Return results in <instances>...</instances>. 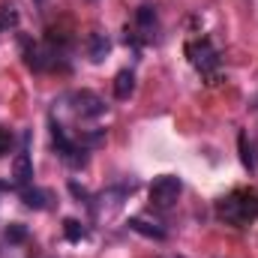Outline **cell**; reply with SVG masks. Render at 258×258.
<instances>
[{
    "label": "cell",
    "instance_id": "6da1fadb",
    "mask_svg": "<svg viewBox=\"0 0 258 258\" xmlns=\"http://www.w3.org/2000/svg\"><path fill=\"white\" fill-rule=\"evenodd\" d=\"M216 213H219V219H225L228 225H237V228L255 222L258 219V189L249 186V189L228 192L225 198L216 201Z\"/></svg>",
    "mask_w": 258,
    "mask_h": 258
},
{
    "label": "cell",
    "instance_id": "7a4b0ae2",
    "mask_svg": "<svg viewBox=\"0 0 258 258\" xmlns=\"http://www.w3.org/2000/svg\"><path fill=\"white\" fill-rule=\"evenodd\" d=\"M180 192H183L180 177H174V174H159V177L150 183V204H153L156 210H168V207H174V201L180 198Z\"/></svg>",
    "mask_w": 258,
    "mask_h": 258
},
{
    "label": "cell",
    "instance_id": "3957f363",
    "mask_svg": "<svg viewBox=\"0 0 258 258\" xmlns=\"http://www.w3.org/2000/svg\"><path fill=\"white\" fill-rule=\"evenodd\" d=\"M186 54H189V63H192L201 75L213 78V72H216V66H219V54H216V48H213L207 39L186 42Z\"/></svg>",
    "mask_w": 258,
    "mask_h": 258
},
{
    "label": "cell",
    "instance_id": "277c9868",
    "mask_svg": "<svg viewBox=\"0 0 258 258\" xmlns=\"http://www.w3.org/2000/svg\"><path fill=\"white\" fill-rule=\"evenodd\" d=\"M69 102H72V111H75L81 120H93V117H102V114L108 111L105 99L96 96L93 90H75V93L69 96Z\"/></svg>",
    "mask_w": 258,
    "mask_h": 258
},
{
    "label": "cell",
    "instance_id": "5b68a950",
    "mask_svg": "<svg viewBox=\"0 0 258 258\" xmlns=\"http://www.w3.org/2000/svg\"><path fill=\"white\" fill-rule=\"evenodd\" d=\"M21 48H24V63L33 72H45V69L54 66V57H57L54 48H45L39 42H30V39H21Z\"/></svg>",
    "mask_w": 258,
    "mask_h": 258
},
{
    "label": "cell",
    "instance_id": "8992f818",
    "mask_svg": "<svg viewBox=\"0 0 258 258\" xmlns=\"http://www.w3.org/2000/svg\"><path fill=\"white\" fill-rule=\"evenodd\" d=\"M135 33L144 42L156 39V33H159V15H156L153 6H138V12H135Z\"/></svg>",
    "mask_w": 258,
    "mask_h": 258
},
{
    "label": "cell",
    "instance_id": "52a82bcc",
    "mask_svg": "<svg viewBox=\"0 0 258 258\" xmlns=\"http://www.w3.org/2000/svg\"><path fill=\"white\" fill-rule=\"evenodd\" d=\"M30 180H33V162H30V153L21 150L12 159V183L15 189H21V186H30Z\"/></svg>",
    "mask_w": 258,
    "mask_h": 258
},
{
    "label": "cell",
    "instance_id": "ba28073f",
    "mask_svg": "<svg viewBox=\"0 0 258 258\" xmlns=\"http://www.w3.org/2000/svg\"><path fill=\"white\" fill-rule=\"evenodd\" d=\"M108 51H111V39H108L102 30H93V33L87 36V57H90L93 63H102V60L108 57Z\"/></svg>",
    "mask_w": 258,
    "mask_h": 258
},
{
    "label": "cell",
    "instance_id": "9c48e42d",
    "mask_svg": "<svg viewBox=\"0 0 258 258\" xmlns=\"http://www.w3.org/2000/svg\"><path fill=\"white\" fill-rule=\"evenodd\" d=\"M135 93V72L132 69H120L114 75V96L117 99H129Z\"/></svg>",
    "mask_w": 258,
    "mask_h": 258
},
{
    "label": "cell",
    "instance_id": "30bf717a",
    "mask_svg": "<svg viewBox=\"0 0 258 258\" xmlns=\"http://www.w3.org/2000/svg\"><path fill=\"white\" fill-rule=\"evenodd\" d=\"M126 225L135 234H144V237H150V240H165V228H159V225H153V222H144L141 216H132Z\"/></svg>",
    "mask_w": 258,
    "mask_h": 258
},
{
    "label": "cell",
    "instance_id": "8fae6325",
    "mask_svg": "<svg viewBox=\"0 0 258 258\" xmlns=\"http://www.w3.org/2000/svg\"><path fill=\"white\" fill-rule=\"evenodd\" d=\"M18 192H21V198H24V204H27V207H33V210H45V207H48V201H51V195L45 192V189H30V186H21Z\"/></svg>",
    "mask_w": 258,
    "mask_h": 258
},
{
    "label": "cell",
    "instance_id": "7c38bea8",
    "mask_svg": "<svg viewBox=\"0 0 258 258\" xmlns=\"http://www.w3.org/2000/svg\"><path fill=\"white\" fill-rule=\"evenodd\" d=\"M63 234H66V240L78 243V240H84V237H87V228H84L78 219H63Z\"/></svg>",
    "mask_w": 258,
    "mask_h": 258
},
{
    "label": "cell",
    "instance_id": "4fadbf2b",
    "mask_svg": "<svg viewBox=\"0 0 258 258\" xmlns=\"http://www.w3.org/2000/svg\"><path fill=\"white\" fill-rule=\"evenodd\" d=\"M3 237H6L9 243H24V240H27V225H24V222H9L6 231H3Z\"/></svg>",
    "mask_w": 258,
    "mask_h": 258
},
{
    "label": "cell",
    "instance_id": "5bb4252c",
    "mask_svg": "<svg viewBox=\"0 0 258 258\" xmlns=\"http://www.w3.org/2000/svg\"><path fill=\"white\" fill-rule=\"evenodd\" d=\"M9 27H18V9L12 3H3L0 6V30H9Z\"/></svg>",
    "mask_w": 258,
    "mask_h": 258
},
{
    "label": "cell",
    "instance_id": "9a60e30c",
    "mask_svg": "<svg viewBox=\"0 0 258 258\" xmlns=\"http://www.w3.org/2000/svg\"><path fill=\"white\" fill-rule=\"evenodd\" d=\"M237 141H240V153H243V165H246L249 171H255V168H258V162H255V156H252V147H246V135L240 132V138H237Z\"/></svg>",
    "mask_w": 258,
    "mask_h": 258
},
{
    "label": "cell",
    "instance_id": "2e32d148",
    "mask_svg": "<svg viewBox=\"0 0 258 258\" xmlns=\"http://www.w3.org/2000/svg\"><path fill=\"white\" fill-rule=\"evenodd\" d=\"M9 147H12V132L0 126V156H3V153H9Z\"/></svg>",
    "mask_w": 258,
    "mask_h": 258
},
{
    "label": "cell",
    "instance_id": "e0dca14e",
    "mask_svg": "<svg viewBox=\"0 0 258 258\" xmlns=\"http://www.w3.org/2000/svg\"><path fill=\"white\" fill-rule=\"evenodd\" d=\"M6 189H15V183H3L0 180V192H6Z\"/></svg>",
    "mask_w": 258,
    "mask_h": 258
},
{
    "label": "cell",
    "instance_id": "ac0fdd59",
    "mask_svg": "<svg viewBox=\"0 0 258 258\" xmlns=\"http://www.w3.org/2000/svg\"><path fill=\"white\" fill-rule=\"evenodd\" d=\"M36 3H42V0H36Z\"/></svg>",
    "mask_w": 258,
    "mask_h": 258
}]
</instances>
